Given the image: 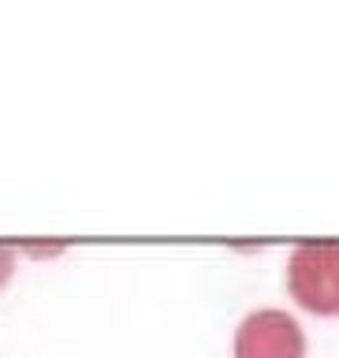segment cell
<instances>
[{
    "label": "cell",
    "mask_w": 339,
    "mask_h": 358,
    "mask_svg": "<svg viewBox=\"0 0 339 358\" xmlns=\"http://www.w3.org/2000/svg\"><path fill=\"white\" fill-rule=\"evenodd\" d=\"M287 291L302 310L339 313V243H298L287 257Z\"/></svg>",
    "instance_id": "cell-1"
},
{
    "label": "cell",
    "mask_w": 339,
    "mask_h": 358,
    "mask_svg": "<svg viewBox=\"0 0 339 358\" xmlns=\"http://www.w3.org/2000/svg\"><path fill=\"white\" fill-rule=\"evenodd\" d=\"M235 358H306L302 324L287 310H254L235 329Z\"/></svg>",
    "instance_id": "cell-2"
},
{
    "label": "cell",
    "mask_w": 339,
    "mask_h": 358,
    "mask_svg": "<svg viewBox=\"0 0 339 358\" xmlns=\"http://www.w3.org/2000/svg\"><path fill=\"white\" fill-rule=\"evenodd\" d=\"M11 273H15V250L0 243V287H4L8 280H11Z\"/></svg>",
    "instance_id": "cell-3"
}]
</instances>
